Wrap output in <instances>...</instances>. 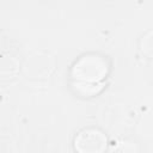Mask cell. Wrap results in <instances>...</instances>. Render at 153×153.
Here are the masks:
<instances>
[{"instance_id": "6da1fadb", "label": "cell", "mask_w": 153, "mask_h": 153, "mask_svg": "<svg viewBox=\"0 0 153 153\" xmlns=\"http://www.w3.org/2000/svg\"><path fill=\"white\" fill-rule=\"evenodd\" d=\"M105 146V136L96 129H85L75 137V148L79 153H103Z\"/></svg>"}, {"instance_id": "7a4b0ae2", "label": "cell", "mask_w": 153, "mask_h": 153, "mask_svg": "<svg viewBox=\"0 0 153 153\" xmlns=\"http://www.w3.org/2000/svg\"><path fill=\"white\" fill-rule=\"evenodd\" d=\"M75 69L79 74V78L87 81H96L105 73V63L94 56H86L81 59L76 65Z\"/></svg>"}, {"instance_id": "3957f363", "label": "cell", "mask_w": 153, "mask_h": 153, "mask_svg": "<svg viewBox=\"0 0 153 153\" xmlns=\"http://www.w3.org/2000/svg\"><path fill=\"white\" fill-rule=\"evenodd\" d=\"M111 153H139V149L135 142L121 141L112 148Z\"/></svg>"}, {"instance_id": "277c9868", "label": "cell", "mask_w": 153, "mask_h": 153, "mask_svg": "<svg viewBox=\"0 0 153 153\" xmlns=\"http://www.w3.org/2000/svg\"><path fill=\"white\" fill-rule=\"evenodd\" d=\"M142 50L146 54L153 56V32L148 33L143 38V41H142Z\"/></svg>"}]
</instances>
